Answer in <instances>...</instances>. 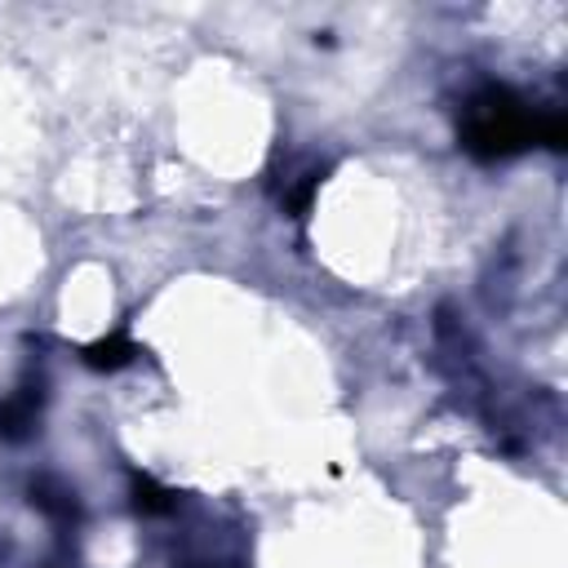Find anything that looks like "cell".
<instances>
[{
  "label": "cell",
  "instance_id": "7a4b0ae2",
  "mask_svg": "<svg viewBox=\"0 0 568 568\" xmlns=\"http://www.w3.org/2000/svg\"><path fill=\"white\" fill-rule=\"evenodd\" d=\"M36 413H40V395L36 390H18L0 404V435L4 439H22L31 426H36Z\"/></svg>",
  "mask_w": 568,
  "mask_h": 568
},
{
  "label": "cell",
  "instance_id": "3957f363",
  "mask_svg": "<svg viewBox=\"0 0 568 568\" xmlns=\"http://www.w3.org/2000/svg\"><path fill=\"white\" fill-rule=\"evenodd\" d=\"M138 355V346H129L124 337H106V342H93L89 351H84V359L93 364V368H120V364H129Z\"/></svg>",
  "mask_w": 568,
  "mask_h": 568
},
{
  "label": "cell",
  "instance_id": "6da1fadb",
  "mask_svg": "<svg viewBox=\"0 0 568 568\" xmlns=\"http://www.w3.org/2000/svg\"><path fill=\"white\" fill-rule=\"evenodd\" d=\"M532 142L564 146V120L537 115L528 102H519L506 89H484L466 102L462 120V146L479 160H506L515 151H528Z\"/></svg>",
  "mask_w": 568,
  "mask_h": 568
},
{
  "label": "cell",
  "instance_id": "277c9868",
  "mask_svg": "<svg viewBox=\"0 0 568 568\" xmlns=\"http://www.w3.org/2000/svg\"><path fill=\"white\" fill-rule=\"evenodd\" d=\"M138 506L142 510H173V493L155 488L151 479H138Z\"/></svg>",
  "mask_w": 568,
  "mask_h": 568
}]
</instances>
